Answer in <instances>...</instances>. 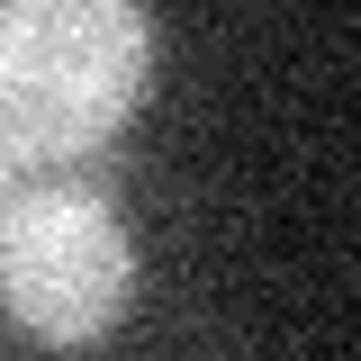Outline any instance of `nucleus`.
Returning a JSON list of instances; mask_svg holds the SVG:
<instances>
[{"label":"nucleus","instance_id":"obj_3","mask_svg":"<svg viewBox=\"0 0 361 361\" xmlns=\"http://www.w3.org/2000/svg\"><path fill=\"white\" fill-rule=\"evenodd\" d=\"M18 180H27V163H18V154L0 145V208H9V190H18Z\"/></svg>","mask_w":361,"mask_h":361},{"label":"nucleus","instance_id":"obj_1","mask_svg":"<svg viewBox=\"0 0 361 361\" xmlns=\"http://www.w3.org/2000/svg\"><path fill=\"white\" fill-rule=\"evenodd\" d=\"M154 82L145 0H0V145L27 172L99 163Z\"/></svg>","mask_w":361,"mask_h":361},{"label":"nucleus","instance_id":"obj_2","mask_svg":"<svg viewBox=\"0 0 361 361\" xmlns=\"http://www.w3.org/2000/svg\"><path fill=\"white\" fill-rule=\"evenodd\" d=\"M127 298H135V244H127L109 180H90L82 163L18 180L0 208V307H9V325L73 353V343H99L127 316Z\"/></svg>","mask_w":361,"mask_h":361}]
</instances>
